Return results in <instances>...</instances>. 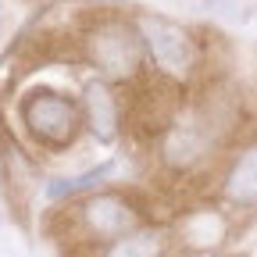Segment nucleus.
Instances as JSON below:
<instances>
[{"instance_id":"4","label":"nucleus","mask_w":257,"mask_h":257,"mask_svg":"<svg viewBox=\"0 0 257 257\" xmlns=\"http://www.w3.org/2000/svg\"><path fill=\"white\" fill-rule=\"evenodd\" d=\"M93 61L107 79H128L140 68V43L128 29L107 25L93 36Z\"/></svg>"},{"instance_id":"6","label":"nucleus","mask_w":257,"mask_h":257,"mask_svg":"<svg viewBox=\"0 0 257 257\" xmlns=\"http://www.w3.org/2000/svg\"><path fill=\"white\" fill-rule=\"evenodd\" d=\"M82 118L89 121L93 136L96 140H111L114 128H118V107H114V96L104 82H89L82 89Z\"/></svg>"},{"instance_id":"1","label":"nucleus","mask_w":257,"mask_h":257,"mask_svg":"<svg viewBox=\"0 0 257 257\" xmlns=\"http://www.w3.org/2000/svg\"><path fill=\"white\" fill-rule=\"evenodd\" d=\"M22 118L29 125V133L40 143H50V147H68L79 133V107L61 93L40 89V93L25 96Z\"/></svg>"},{"instance_id":"7","label":"nucleus","mask_w":257,"mask_h":257,"mask_svg":"<svg viewBox=\"0 0 257 257\" xmlns=\"http://www.w3.org/2000/svg\"><path fill=\"white\" fill-rule=\"evenodd\" d=\"M168 236L165 229H133L104 246L100 257H165Z\"/></svg>"},{"instance_id":"3","label":"nucleus","mask_w":257,"mask_h":257,"mask_svg":"<svg viewBox=\"0 0 257 257\" xmlns=\"http://www.w3.org/2000/svg\"><path fill=\"white\" fill-rule=\"evenodd\" d=\"M79 225H82L93 239L111 243V239H118L125 232L140 229V211L128 204V200H121V197H104V193H100V197L82 200Z\"/></svg>"},{"instance_id":"5","label":"nucleus","mask_w":257,"mask_h":257,"mask_svg":"<svg viewBox=\"0 0 257 257\" xmlns=\"http://www.w3.org/2000/svg\"><path fill=\"white\" fill-rule=\"evenodd\" d=\"M225 200L229 204H239V207H250L257 204V143H250L236 161H232V168L229 175H225Z\"/></svg>"},{"instance_id":"2","label":"nucleus","mask_w":257,"mask_h":257,"mask_svg":"<svg viewBox=\"0 0 257 257\" xmlns=\"http://www.w3.org/2000/svg\"><path fill=\"white\" fill-rule=\"evenodd\" d=\"M143 40L154 54V61L161 64V72H168L175 79H186L197 64V47H193L189 32L172 25V22H161V18H143Z\"/></svg>"}]
</instances>
